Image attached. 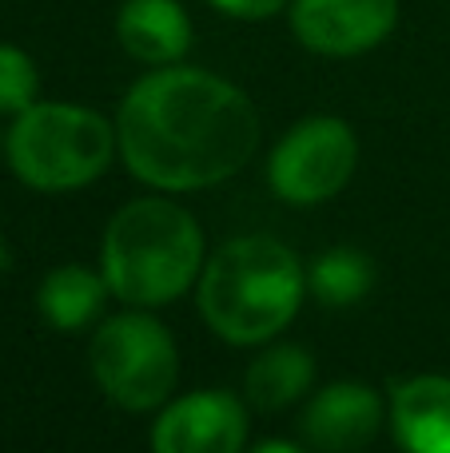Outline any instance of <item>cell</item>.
Masks as SVG:
<instances>
[{
	"instance_id": "7",
	"label": "cell",
	"mask_w": 450,
	"mask_h": 453,
	"mask_svg": "<svg viewBox=\"0 0 450 453\" xmlns=\"http://www.w3.org/2000/svg\"><path fill=\"white\" fill-rule=\"evenodd\" d=\"M247 410L223 390H196L164 406L151 426V453H244Z\"/></svg>"
},
{
	"instance_id": "6",
	"label": "cell",
	"mask_w": 450,
	"mask_h": 453,
	"mask_svg": "<svg viewBox=\"0 0 450 453\" xmlns=\"http://www.w3.org/2000/svg\"><path fill=\"white\" fill-rule=\"evenodd\" d=\"M355 132L335 116H315L279 140V148L271 151L268 175L279 199L307 207L339 196L355 175Z\"/></svg>"
},
{
	"instance_id": "5",
	"label": "cell",
	"mask_w": 450,
	"mask_h": 453,
	"mask_svg": "<svg viewBox=\"0 0 450 453\" xmlns=\"http://www.w3.org/2000/svg\"><path fill=\"white\" fill-rule=\"evenodd\" d=\"M92 374L116 406L156 410L175 390L180 354L164 322L151 314H120L96 330Z\"/></svg>"
},
{
	"instance_id": "14",
	"label": "cell",
	"mask_w": 450,
	"mask_h": 453,
	"mask_svg": "<svg viewBox=\"0 0 450 453\" xmlns=\"http://www.w3.org/2000/svg\"><path fill=\"white\" fill-rule=\"evenodd\" d=\"M311 290L323 298L327 306H351L371 290L375 266L363 250H327L315 266H311Z\"/></svg>"
},
{
	"instance_id": "16",
	"label": "cell",
	"mask_w": 450,
	"mask_h": 453,
	"mask_svg": "<svg viewBox=\"0 0 450 453\" xmlns=\"http://www.w3.org/2000/svg\"><path fill=\"white\" fill-rule=\"evenodd\" d=\"M207 4L228 12V16H239V20H268V16H275L279 8L287 4V0H207Z\"/></svg>"
},
{
	"instance_id": "18",
	"label": "cell",
	"mask_w": 450,
	"mask_h": 453,
	"mask_svg": "<svg viewBox=\"0 0 450 453\" xmlns=\"http://www.w3.org/2000/svg\"><path fill=\"white\" fill-rule=\"evenodd\" d=\"M4 263H8V250H4V239H0V271H4Z\"/></svg>"
},
{
	"instance_id": "17",
	"label": "cell",
	"mask_w": 450,
	"mask_h": 453,
	"mask_svg": "<svg viewBox=\"0 0 450 453\" xmlns=\"http://www.w3.org/2000/svg\"><path fill=\"white\" fill-rule=\"evenodd\" d=\"M252 453H307V449L291 446V441H268V446H260V449H252Z\"/></svg>"
},
{
	"instance_id": "4",
	"label": "cell",
	"mask_w": 450,
	"mask_h": 453,
	"mask_svg": "<svg viewBox=\"0 0 450 453\" xmlns=\"http://www.w3.org/2000/svg\"><path fill=\"white\" fill-rule=\"evenodd\" d=\"M116 151V132L80 104H32L8 132L12 172L36 191H76L100 180Z\"/></svg>"
},
{
	"instance_id": "2",
	"label": "cell",
	"mask_w": 450,
	"mask_h": 453,
	"mask_svg": "<svg viewBox=\"0 0 450 453\" xmlns=\"http://www.w3.org/2000/svg\"><path fill=\"white\" fill-rule=\"evenodd\" d=\"M303 266L283 242L247 234L215 250L199 279V311L207 326L236 346L268 342L303 303Z\"/></svg>"
},
{
	"instance_id": "3",
	"label": "cell",
	"mask_w": 450,
	"mask_h": 453,
	"mask_svg": "<svg viewBox=\"0 0 450 453\" xmlns=\"http://www.w3.org/2000/svg\"><path fill=\"white\" fill-rule=\"evenodd\" d=\"M204 258V231L167 199H136L120 207L104 231V279L132 306L175 303L196 282Z\"/></svg>"
},
{
	"instance_id": "13",
	"label": "cell",
	"mask_w": 450,
	"mask_h": 453,
	"mask_svg": "<svg viewBox=\"0 0 450 453\" xmlns=\"http://www.w3.org/2000/svg\"><path fill=\"white\" fill-rule=\"evenodd\" d=\"M315 374V362L299 346H275L260 354L247 370V402L255 410H283L295 398H303Z\"/></svg>"
},
{
	"instance_id": "11",
	"label": "cell",
	"mask_w": 450,
	"mask_h": 453,
	"mask_svg": "<svg viewBox=\"0 0 450 453\" xmlns=\"http://www.w3.org/2000/svg\"><path fill=\"white\" fill-rule=\"evenodd\" d=\"M391 426L407 453H450V378L419 374L399 386Z\"/></svg>"
},
{
	"instance_id": "1",
	"label": "cell",
	"mask_w": 450,
	"mask_h": 453,
	"mask_svg": "<svg viewBox=\"0 0 450 453\" xmlns=\"http://www.w3.org/2000/svg\"><path fill=\"white\" fill-rule=\"evenodd\" d=\"M116 143L128 172L159 191L231 180L260 143L255 104L204 68H159L124 96Z\"/></svg>"
},
{
	"instance_id": "8",
	"label": "cell",
	"mask_w": 450,
	"mask_h": 453,
	"mask_svg": "<svg viewBox=\"0 0 450 453\" xmlns=\"http://www.w3.org/2000/svg\"><path fill=\"white\" fill-rule=\"evenodd\" d=\"M399 0H291V28L319 56H359L383 44Z\"/></svg>"
},
{
	"instance_id": "12",
	"label": "cell",
	"mask_w": 450,
	"mask_h": 453,
	"mask_svg": "<svg viewBox=\"0 0 450 453\" xmlns=\"http://www.w3.org/2000/svg\"><path fill=\"white\" fill-rule=\"evenodd\" d=\"M108 279L88 266H56L40 287V314L48 319V326L56 330H80L100 314L104 298H108Z\"/></svg>"
},
{
	"instance_id": "10",
	"label": "cell",
	"mask_w": 450,
	"mask_h": 453,
	"mask_svg": "<svg viewBox=\"0 0 450 453\" xmlns=\"http://www.w3.org/2000/svg\"><path fill=\"white\" fill-rule=\"evenodd\" d=\"M116 36L128 56L144 64H175L191 48V20L180 0H124Z\"/></svg>"
},
{
	"instance_id": "15",
	"label": "cell",
	"mask_w": 450,
	"mask_h": 453,
	"mask_svg": "<svg viewBox=\"0 0 450 453\" xmlns=\"http://www.w3.org/2000/svg\"><path fill=\"white\" fill-rule=\"evenodd\" d=\"M36 64L28 52H20L16 44H0V111L20 116L24 108L36 104Z\"/></svg>"
},
{
	"instance_id": "9",
	"label": "cell",
	"mask_w": 450,
	"mask_h": 453,
	"mask_svg": "<svg viewBox=\"0 0 450 453\" xmlns=\"http://www.w3.org/2000/svg\"><path fill=\"white\" fill-rule=\"evenodd\" d=\"M383 426V402L371 386L335 382L315 394L303 414V434L323 453H359L375 441Z\"/></svg>"
}]
</instances>
